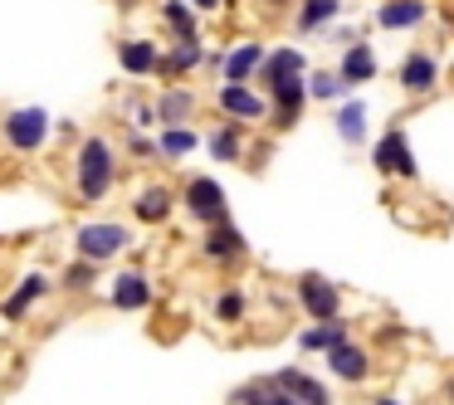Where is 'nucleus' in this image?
I'll use <instances>...</instances> for the list:
<instances>
[{
    "instance_id": "f257e3e1",
    "label": "nucleus",
    "mask_w": 454,
    "mask_h": 405,
    "mask_svg": "<svg viewBox=\"0 0 454 405\" xmlns=\"http://www.w3.org/2000/svg\"><path fill=\"white\" fill-rule=\"evenodd\" d=\"M113 176H118V161H113V147L103 137H89L79 152V196L83 200H103L113 191Z\"/></svg>"
},
{
    "instance_id": "f03ea898",
    "label": "nucleus",
    "mask_w": 454,
    "mask_h": 405,
    "mask_svg": "<svg viewBox=\"0 0 454 405\" xmlns=\"http://www.w3.org/2000/svg\"><path fill=\"white\" fill-rule=\"evenodd\" d=\"M44 137H50V118H44V108H15L11 118H5V142H11L15 152H35Z\"/></svg>"
},
{
    "instance_id": "7ed1b4c3",
    "label": "nucleus",
    "mask_w": 454,
    "mask_h": 405,
    "mask_svg": "<svg viewBox=\"0 0 454 405\" xmlns=\"http://www.w3.org/2000/svg\"><path fill=\"white\" fill-rule=\"evenodd\" d=\"M186 210L200 220V225H220V220H225V191H220L210 176L186 181Z\"/></svg>"
},
{
    "instance_id": "20e7f679",
    "label": "nucleus",
    "mask_w": 454,
    "mask_h": 405,
    "mask_svg": "<svg viewBox=\"0 0 454 405\" xmlns=\"http://www.w3.org/2000/svg\"><path fill=\"white\" fill-rule=\"evenodd\" d=\"M298 303L313 313V323H323V317H337V313H342V293H337L327 278H317V274H303V278H298Z\"/></svg>"
},
{
    "instance_id": "39448f33",
    "label": "nucleus",
    "mask_w": 454,
    "mask_h": 405,
    "mask_svg": "<svg viewBox=\"0 0 454 405\" xmlns=\"http://www.w3.org/2000/svg\"><path fill=\"white\" fill-rule=\"evenodd\" d=\"M118 249H128V230L122 225H83L79 230V254L83 259H113Z\"/></svg>"
},
{
    "instance_id": "423d86ee",
    "label": "nucleus",
    "mask_w": 454,
    "mask_h": 405,
    "mask_svg": "<svg viewBox=\"0 0 454 405\" xmlns=\"http://www.w3.org/2000/svg\"><path fill=\"white\" fill-rule=\"evenodd\" d=\"M376 171H386V176H405V181H415V157H411V147H405V132H386L381 142H376Z\"/></svg>"
},
{
    "instance_id": "0eeeda50",
    "label": "nucleus",
    "mask_w": 454,
    "mask_h": 405,
    "mask_svg": "<svg viewBox=\"0 0 454 405\" xmlns=\"http://www.w3.org/2000/svg\"><path fill=\"white\" fill-rule=\"evenodd\" d=\"M327 366H333V376H342V381H366V371H372V362H366V352L362 347H352L342 337V342L333 347V352H327Z\"/></svg>"
},
{
    "instance_id": "6e6552de",
    "label": "nucleus",
    "mask_w": 454,
    "mask_h": 405,
    "mask_svg": "<svg viewBox=\"0 0 454 405\" xmlns=\"http://www.w3.org/2000/svg\"><path fill=\"white\" fill-rule=\"evenodd\" d=\"M235 254H245V235H239L230 220L210 225V235H206V259H215V264H230Z\"/></svg>"
},
{
    "instance_id": "1a4fd4ad",
    "label": "nucleus",
    "mask_w": 454,
    "mask_h": 405,
    "mask_svg": "<svg viewBox=\"0 0 454 405\" xmlns=\"http://www.w3.org/2000/svg\"><path fill=\"white\" fill-rule=\"evenodd\" d=\"M274 381H278V386H284V391H288V395H294V401H298V405H333V401H327V391H323V386H317V381H313V376H303V371H294V366H284V371H278V376H274Z\"/></svg>"
},
{
    "instance_id": "9d476101",
    "label": "nucleus",
    "mask_w": 454,
    "mask_h": 405,
    "mask_svg": "<svg viewBox=\"0 0 454 405\" xmlns=\"http://www.w3.org/2000/svg\"><path fill=\"white\" fill-rule=\"evenodd\" d=\"M235 405H298L294 395L284 391V386L274 381V376H264V381H249L235 391Z\"/></svg>"
},
{
    "instance_id": "9b49d317",
    "label": "nucleus",
    "mask_w": 454,
    "mask_h": 405,
    "mask_svg": "<svg viewBox=\"0 0 454 405\" xmlns=\"http://www.w3.org/2000/svg\"><path fill=\"white\" fill-rule=\"evenodd\" d=\"M434 79H440V69H434L430 54H411V59L401 64V89L405 93H430Z\"/></svg>"
},
{
    "instance_id": "f8f14e48",
    "label": "nucleus",
    "mask_w": 454,
    "mask_h": 405,
    "mask_svg": "<svg viewBox=\"0 0 454 405\" xmlns=\"http://www.w3.org/2000/svg\"><path fill=\"white\" fill-rule=\"evenodd\" d=\"M44 293H50V284H44V274H30V278H25V284L15 288L11 298H5V317H11V323H20V317L30 313V308L40 303Z\"/></svg>"
},
{
    "instance_id": "ddd939ff",
    "label": "nucleus",
    "mask_w": 454,
    "mask_h": 405,
    "mask_svg": "<svg viewBox=\"0 0 454 405\" xmlns=\"http://www.w3.org/2000/svg\"><path fill=\"white\" fill-rule=\"evenodd\" d=\"M376 20H381L386 30H411V25L425 20V0H386Z\"/></svg>"
},
{
    "instance_id": "4468645a",
    "label": "nucleus",
    "mask_w": 454,
    "mask_h": 405,
    "mask_svg": "<svg viewBox=\"0 0 454 405\" xmlns=\"http://www.w3.org/2000/svg\"><path fill=\"white\" fill-rule=\"evenodd\" d=\"M274 103H278V122H294L298 118V108H303V98H308V89H303V74H298V79H284V83H274Z\"/></svg>"
},
{
    "instance_id": "2eb2a0df",
    "label": "nucleus",
    "mask_w": 454,
    "mask_h": 405,
    "mask_svg": "<svg viewBox=\"0 0 454 405\" xmlns=\"http://www.w3.org/2000/svg\"><path fill=\"white\" fill-rule=\"evenodd\" d=\"M303 74V54L298 50H274V54H264V83L274 89V83H284V79H298Z\"/></svg>"
},
{
    "instance_id": "dca6fc26",
    "label": "nucleus",
    "mask_w": 454,
    "mask_h": 405,
    "mask_svg": "<svg viewBox=\"0 0 454 405\" xmlns=\"http://www.w3.org/2000/svg\"><path fill=\"white\" fill-rule=\"evenodd\" d=\"M220 108H225L230 118H259V113H264V103H259L245 83H225V89H220Z\"/></svg>"
},
{
    "instance_id": "f3484780",
    "label": "nucleus",
    "mask_w": 454,
    "mask_h": 405,
    "mask_svg": "<svg viewBox=\"0 0 454 405\" xmlns=\"http://www.w3.org/2000/svg\"><path fill=\"white\" fill-rule=\"evenodd\" d=\"M147 298H152V284L142 274H118V284H113V303L118 308H147Z\"/></svg>"
},
{
    "instance_id": "a211bd4d",
    "label": "nucleus",
    "mask_w": 454,
    "mask_h": 405,
    "mask_svg": "<svg viewBox=\"0 0 454 405\" xmlns=\"http://www.w3.org/2000/svg\"><path fill=\"white\" fill-rule=\"evenodd\" d=\"M342 337H347V327L337 323V317H323V323H313L303 337H298V342H303V352H333Z\"/></svg>"
},
{
    "instance_id": "6ab92c4d",
    "label": "nucleus",
    "mask_w": 454,
    "mask_h": 405,
    "mask_svg": "<svg viewBox=\"0 0 454 405\" xmlns=\"http://www.w3.org/2000/svg\"><path fill=\"white\" fill-rule=\"evenodd\" d=\"M259 64H264V50H259V44H239V50L225 54V79L230 83H245Z\"/></svg>"
},
{
    "instance_id": "aec40b11",
    "label": "nucleus",
    "mask_w": 454,
    "mask_h": 405,
    "mask_svg": "<svg viewBox=\"0 0 454 405\" xmlns=\"http://www.w3.org/2000/svg\"><path fill=\"white\" fill-rule=\"evenodd\" d=\"M118 64L132 74V79H142V74H152V69H157V50H152L147 40H128V44L118 50Z\"/></svg>"
},
{
    "instance_id": "412c9836",
    "label": "nucleus",
    "mask_w": 454,
    "mask_h": 405,
    "mask_svg": "<svg viewBox=\"0 0 454 405\" xmlns=\"http://www.w3.org/2000/svg\"><path fill=\"white\" fill-rule=\"evenodd\" d=\"M200 59H206L200 40H181L176 50L167 54V59H157V69H161V74H191V69H200Z\"/></svg>"
},
{
    "instance_id": "4be33fe9",
    "label": "nucleus",
    "mask_w": 454,
    "mask_h": 405,
    "mask_svg": "<svg viewBox=\"0 0 454 405\" xmlns=\"http://www.w3.org/2000/svg\"><path fill=\"white\" fill-rule=\"evenodd\" d=\"M366 79H376V59L366 44H352L342 59V83H366Z\"/></svg>"
},
{
    "instance_id": "5701e85b",
    "label": "nucleus",
    "mask_w": 454,
    "mask_h": 405,
    "mask_svg": "<svg viewBox=\"0 0 454 405\" xmlns=\"http://www.w3.org/2000/svg\"><path fill=\"white\" fill-rule=\"evenodd\" d=\"M191 113H196V98H191V93H181V89H171L167 98L157 103V118L167 122V128H181V122H186Z\"/></svg>"
},
{
    "instance_id": "b1692460",
    "label": "nucleus",
    "mask_w": 454,
    "mask_h": 405,
    "mask_svg": "<svg viewBox=\"0 0 454 405\" xmlns=\"http://www.w3.org/2000/svg\"><path fill=\"white\" fill-rule=\"evenodd\" d=\"M337 15V0H303V15H298V30H323L327 20Z\"/></svg>"
},
{
    "instance_id": "393cba45",
    "label": "nucleus",
    "mask_w": 454,
    "mask_h": 405,
    "mask_svg": "<svg viewBox=\"0 0 454 405\" xmlns=\"http://www.w3.org/2000/svg\"><path fill=\"white\" fill-rule=\"evenodd\" d=\"M337 132H342L347 142H362V132H366V108L362 103H342V108H337Z\"/></svg>"
},
{
    "instance_id": "a878e982",
    "label": "nucleus",
    "mask_w": 454,
    "mask_h": 405,
    "mask_svg": "<svg viewBox=\"0 0 454 405\" xmlns=\"http://www.w3.org/2000/svg\"><path fill=\"white\" fill-rule=\"evenodd\" d=\"M239 152H245V132L239 128H220L215 137H210V157L215 161H235Z\"/></svg>"
},
{
    "instance_id": "bb28decb",
    "label": "nucleus",
    "mask_w": 454,
    "mask_h": 405,
    "mask_svg": "<svg viewBox=\"0 0 454 405\" xmlns=\"http://www.w3.org/2000/svg\"><path fill=\"white\" fill-rule=\"evenodd\" d=\"M167 210H171V196L167 191H142L137 196V220H147V225H157V220H167Z\"/></svg>"
},
{
    "instance_id": "cd10ccee",
    "label": "nucleus",
    "mask_w": 454,
    "mask_h": 405,
    "mask_svg": "<svg viewBox=\"0 0 454 405\" xmlns=\"http://www.w3.org/2000/svg\"><path fill=\"white\" fill-rule=\"evenodd\" d=\"M157 152H167V157H186V152H196V132L181 122V128H167L157 142Z\"/></svg>"
},
{
    "instance_id": "c85d7f7f",
    "label": "nucleus",
    "mask_w": 454,
    "mask_h": 405,
    "mask_svg": "<svg viewBox=\"0 0 454 405\" xmlns=\"http://www.w3.org/2000/svg\"><path fill=\"white\" fill-rule=\"evenodd\" d=\"M167 20H171V30H176V40H196V15H191L186 5H167Z\"/></svg>"
},
{
    "instance_id": "c756f323",
    "label": "nucleus",
    "mask_w": 454,
    "mask_h": 405,
    "mask_svg": "<svg viewBox=\"0 0 454 405\" xmlns=\"http://www.w3.org/2000/svg\"><path fill=\"white\" fill-rule=\"evenodd\" d=\"M215 313L225 317V323H239V317H245V293H239V288H225L220 303H215Z\"/></svg>"
},
{
    "instance_id": "7c9ffc66",
    "label": "nucleus",
    "mask_w": 454,
    "mask_h": 405,
    "mask_svg": "<svg viewBox=\"0 0 454 405\" xmlns=\"http://www.w3.org/2000/svg\"><path fill=\"white\" fill-rule=\"evenodd\" d=\"M64 278H69V288H89L93 284V259H89V264H74Z\"/></svg>"
},
{
    "instance_id": "2f4dec72",
    "label": "nucleus",
    "mask_w": 454,
    "mask_h": 405,
    "mask_svg": "<svg viewBox=\"0 0 454 405\" xmlns=\"http://www.w3.org/2000/svg\"><path fill=\"white\" fill-rule=\"evenodd\" d=\"M337 89H342V79H333V74H313V93H317V98H333Z\"/></svg>"
},
{
    "instance_id": "473e14b6",
    "label": "nucleus",
    "mask_w": 454,
    "mask_h": 405,
    "mask_svg": "<svg viewBox=\"0 0 454 405\" xmlns=\"http://www.w3.org/2000/svg\"><path fill=\"white\" fill-rule=\"evenodd\" d=\"M128 147H132V157H152V152H157L147 137H128Z\"/></svg>"
},
{
    "instance_id": "72a5a7b5",
    "label": "nucleus",
    "mask_w": 454,
    "mask_h": 405,
    "mask_svg": "<svg viewBox=\"0 0 454 405\" xmlns=\"http://www.w3.org/2000/svg\"><path fill=\"white\" fill-rule=\"evenodd\" d=\"M191 5H196V11H215L220 0H191Z\"/></svg>"
},
{
    "instance_id": "f704fd0d",
    "label": "nucleus",
    "mask_w": 454,
    "mask_h": 405,
    "mask_svg": "<svg viewBox=\"0 0 454 405\" xmlns=\"http://www.w3.org/2000/svg\"><path fill=\"white\" fill-rule=\"evenodd\" d=\"M444 391H450V401H454V381H450V386H444Z\"/></svg>"
},
{
    "instance_id": "c9c22d12",
    "label": "nucleus",
    "mask_w": 454,
    "mask_h": 405,
    "mask_svg": "<svg viewBox=\"0 0 454 405\" xmlns=\"http://www.w3.org/2000/svg\"><path fill=\"white\" fill-rule=\"evenodd\" d=\"M376 405H401V401H376Z\"/></svg>"
},
{
    "instance_id": "e433bc0d",
    "label": "nucleus",
    "mask_w": 454,
    "mask_h": 405,
    "mask_svg": "<svg viewBox=\"0 0 454 405\" xmlns=\"http://www.w3.org/2000/svg\"><path fill=\"white\" fill-rule=\"evenodd\" d=\"M274 5H278V0H274Z\"/></svg>"
}]
</instances>
